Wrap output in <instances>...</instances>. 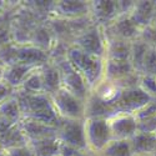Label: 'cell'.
Masks as SVG:
<instances>
[{"mask_svg": "<svg viewBox=\"0 0 156 156\" xmlns=\"http://www.w3.org/2000/svg\"><path fill=\"white\" fill-rule=\"evenodd\" d=\"M66 59L70 61V64L79 71L84 79L86 80L89 87L95 86L98 83L99 77L102 74V60L100 58L89 55L80 49L75 46H71L68 53H66Z\"/></svg>", "mask_w": 156, "mask_h": 156, "instance_id": "6da1fadb", "label": "cell"}, {"mask_svg": "<svg viewBox=\"0 0 156 156\" xmlns=\"http://www.w3.org/2000/svg\"><path fill=\"white\" fill-rule=\"evenodd\" d=\"M34 44L35 46L40 48L43 50L46 51V48L49 46V41H50V34L46 28H39L35 30L34 33Z\"/></svg>", "mask_w": 156, "mask_h": 156, "instance_id": "484cf974", "label": "cell"}, {"mask_svg": "<svg viewBox=\"0 0 156 156\" xmlns=\"http://www.w3.org/2000/svg\"><path fill=\"white\" fill-rule=\"evenodd\" d=\"M0 119L9 121L11 124H19L23 119V114L19 106V102L15 98V94L0 106Z\"/></svg>", "mask_w": 156, "mask_h": 156, "instance_id": "7402d4cb", "label": "cell"}, {"mask_svg": "<svg viewBox=\"0 0 156 156\" xmlns=\"http://www.w3.org/2000/svg\"><path fill=\"white\" fill-rule=\"evenodd\" d=\"M85 135L87 142V150H91L93 152H101L112 141L109 119H85Z\"/></svg>", "mask_w": 156, "mask_h": 156, "instance_id": "3957f363", "label": "cell"}, {"mask_svg": "<svg viewBox=\"0 0 156 156\" xmlns=\"http://www.w3.org/2000/svg\"><path fill=\"white\" fill-rule=\"evenodd\" d=\"M56 66L59 68L61 74V87H64L76 98H79L80 100L86 102L89 85L84 79V76L70 64L66 56H65V60L61 61Z\"/></svg>", "mask_w": 156, "mask_h": 156, "instance_id": "5b68a950", "label": "cell"}, {"mask_svg": "<svg viewBox=\"0 0 156 156\" xmlns=\"http://www.w3.org/2000/svg\"><path fill=\"white\" fill-rule=\"evenodd\" d=\"M25 94H41L44 93V84L41 76V68H37L30 73V75L25 79L23 85L16 90Z\"/></svg>", "mask_w": 156, "mask_h": 156, "instance_id": "603a6c76", "label": "cell"}, {"mask_svg": "<svg viewBox=\"0 0 156 156\" xmlns=\"http://www.w3.org/2000/svg\"><path fill=\"white\" fill-rule=\"evenodd\" d=\"M110 30L114 35L112 39H120L126 41H135L136 39H139L141 33V30L133 23L129 15L119 16L112 23Z\"/></svg>", "mask_w": 156, "mask_h": 156, "instance_id": "8fae6325", "label": "cell"}, {"mask_svg": "<svg viewBox=\"0 0 156 156\" xmlns=\"http://www.w3.org/2000/svg\"><path fill=\"white\" fill-rule=\"evenodd\" d=\"M154 100L147 93H145L140 86H129L120 90V93L111 104L115 112L136 114L145 109Z\"/></svg>", "mask_w": 156, "mask_h": 156, "instance_id": "7a4b0ae2", "label": "cell"}, {"mask_svg": "<svg viewBox=\"0 0 156 156\" xmlns=\"http://www.w3.org/2000/svg\"><path fill=\"white\" fill-rule=\"evenodd\" d=\"M41 76L45 94L53 95L61 89V74L56 65L46 64L41 66Z\"/></svg>", "mask_w": 156, "mask_h": 156, "instance_id": "2e32d148", "label": "cell"}, {"mask_svg": "<svg viewBox=\"0 0 156 156\" xmlns=\"http://www.w3.org/2000/svg\"><path fill=\"white\" fill-rule=\"evenodd\" d=\"M112 140H130L137 133V119L134 114L118 112L109 118Z\"/></svg>", "mask_w": 156, "mask_h": 156, "instance_id": "52a82bcc", "label": "cell"}, {"mask_svg": "<svg viewBox=\"0 0 156 156\" xmlns=\"http://www.w3.org/2000/svg\"><path fill=\"white\" fill-rule=\"evenodd\" d=\"M150 27H152V28L156 30V10H155L154 15H152V19H151V23H150Z\"/></svg>", "mask_w": 156, "mask_h": 156, "instance_id": "4dcf8cb0", "label": "cell"}, {"mask_svg": "<svg viewBox=\"0 0 156 156\" xmlns=\"http://www.w3.org/2000/svg\"><path fill=\"white\" fill-rule=\"evenodd\" d=\"M4 73H5V66H4V64L0 61V81L4 79Z\"/></svg>", "mask_w": 156, "mask_h": 156, "instance_id": "f546056e", "label": "cell"}, {"mask_svg": "<svg viewBox=\"0 0 156 156\" xmlns=\"http://www.w3.org/2000/svg\"><path fill=\"white\" fill-rule=\"evenodd\" d=\"M150 49L149 45H146L142 40L136 39L131 44V56H130V62H131L134 70L137 74H142L144 70V61L145 56L147 54V50Z\"/></svg>", "mask_w": 156, "mask_h": 156, "instance_id": "44dd1931", "label": "cell"}, {"mask_svg": "<svg viewBox=\"0 0 156 156\" xmlns=\"http://www.w3.org/2000/svg\"><path fill=\"white\" fill-rule=\"evenodd\" d=\"M56 112L62 120H84L85 119V101L76 98L68 90L61 87L50 95Z\"/></svg>", "mask_w": 156, "mask_h": 156, "instance_id": "277c9868", "label": "cell"}, {"mask_svg": "<svg viewBox=\"0 0 156 156\" xmlns=\"http://www.w3.org/2000/svg\"><path fill=\"white\" fill-rule=\"evenodd\" d=\"M74 46L84 53L96 58H102L105 53V44L98 28H91L75 37Z\"/></svg>", "mask_w": 156, "mask_h": 156, "instance_id": "ba28073f", "label": "cell"}, {"mask_svg": "<svg viewBox=\"0 0 156 156\" xmlns=\"http://www.w3.org/2000/svg\"><path fill=\"white\" fill-rule=\"evenodd\" d=\"M131 44L133 41L120 40V39H112L108 44V60H118V61H125L130 60L131 56Z\"/></svg>", "mask_w": 156, "mask_h": 156, "instance_id": "ffe728a7", "label": "cell"}, {"mask_svg": "<svg viewBox=\"0 0 156 156\" xmlns=\"http://www.w3.org/2000/svg\"><path fill=\"white\" fill-rule=\"evenodd\" d=\"M19 126L21 131L24 133L25 137L28 139V142L40 140V139H46V137H53L58 136V130L56 127H51L45 124H41L39 121L23 118L19 122Z\"/></svg>", "mask_w": 156, "mask_h": 156, "instance_id": "30bf717a", "label": "cell"}, {"mask_svg": "<svg viewBox=\"0 0 156 156\" xmlns=\"http://www.w3.org/2000/svg\"><path fill=\"white\" fill-rule=\"evenodd\" d=\"M129 141L133 156L156 154V134L136 133Z\"/></svg>", "mask_w": 156, "mask_h": 156, "instance_id": "4fadbf2b", "label": "cell"}, {"mask_svg": "<svg viewBox=\"0 0 156 156\" xmlns=\"http://www.w3.org/2000/svg\"><path fill=\"white\" fill-rule=\"evenodd\" d=\"M137 156H156V154H145V155H137Z\"/></svg>", "mask_w": 156, "mask_h": 156, "instance_id": "d6a6232c", "label": "cell"}, {"mask_svg": "<svg viewBox=\"0 0 156 156\" xmlns=\"http://www.w3.org/2000/svg\"><path fill=\"white\" fill-rule=\"evenodd\" d=\"M139 86L150 96L156 98V77L154 75H142L140 77Z\"/></svg>", "mask_w": 156, "mask_h": 156, "instance_id": "4316f807", "label": "cell"}, {"mask_svg": "<svg viewBox=\"0 0 156 156\" xmlns=\"http://www.w3.org/2000/svg\"><path fill=\"white\" fill-rule=\"evenodd\" d=\"M0 156H8V155H6V154H5L3 150H0Z\"/></svg>", "mask_w": 156, "mask_h": 156, "instance_id": "836d02e7", "label": "cell"}, {"mask_svg": "<svg viewBox=\"0 0 156 156\" xmlns=\"http://www.w3.org/2000/svg\"><path fill=\"white\" fill-rule=\"evenodd\" d=\"M101 156H133L129 140H112L100 152Z\"/></svg>", "mask_w": 156, "mask_h": 156, "instance_id": "cb8c5ba5", "label": "cell"}, {"mask_svg": "<svg viewBox=\"0 0 156 156\" xmlns=\"http://www.w3.org/2000/svg\"><path fill=\"white\" fill-rule=\"evenodd\" d=\"M8 156H35L31 146L29 144L20 145V146H14L3 150Z\"/></svg>", "mask_w": 156, "mask_h": 156, "instance_id": "83f0119b", "label": "cell"}, {"mask_svg": "<svg viewBox=\"0 0 156 156\" xmlns=\"http://www.w3.org/2000/svg\"><path fill=\"white\" fill-rule=\"evenodd\" d=\"M14 94H15V89H12L4 80L0 81V106H2L4 102H6L10 98L14 96Z\"/></svg>", "mask_w": 156, "mask_h": 156, "instance_id": "f1b7e54d", "label": "cell"}, {"mask_svg": "<svg viewBox=\"0 0 156 156\" xmlns=\"http://www.w3.org/2000/svg\"><path fill=\"white\" fill-rule=\"evenodd\" d=\"M49 54L35 45H16V64L40 68L49 64Z\"/></svg>", "mask_w": 156, "mask_h": 156, "instance_id": "9c48e42d", "label": "cell"}, {"mask_svg": "<svg viewBox=\"0 0 156 156\" xmlns=\"http://www.w3.org/2000/svg\"><path fill=\"white\" fill-rule=\"evenodd\" d=\"M142 75H156V49L150 48L144 61V70Z\"/></svg>", "mask_w": 156, "mask_h": 156, "instance_id": "d4e9b609", "label": "cell"}, {"mask_svg": "<svg viewBox=\"0 0 156 156\" xmlns=\"http://www.w3.org/2000/svg\"><path fill=\"white\" fill-rule=\"evenodd\" d=\"M155 10H156V8L152 2H139L134 5L129 16L136 27L140 30H142L144 28L150 25Z\"/></svg>", "mask_w": 156, "mask_h": 156, "instance_id": "5bb4252c", "label": "cell"}, {"mask_svg": "<svg viewBox=\"0 0 156 156\" xmlns=\"http://www.w3.org/2000/svg\"><path fill=\"white\" fill-rule=\"evenodd\" d=\"M76 156H91V155H90L89 152H86V151H80Z\"/></svg>", "mask_w": 156, "mask_h": 156, "instance_id": "1f68e13d", "label": "cell"}, {"mask_svg": "<svg viewBox=\"0 0 156 156\" xmlns=\"http://www.w3.org/2000/svg\"><path fill=\"white\" fill-rule=\"evenodd\" d=\"M90 10L93 11L94 18L99 23H108L111 20H116L120 14L119 2H93L90 4Z\"/></svg>", "mask_w": 156, "mask_h": 156, "instance_id": "7c38bea8", "label": "cell"}, {"mask_svg": "<svg viewBox=\"0 0 156 156\" xmlns=\"http://www.w3.org/2000/svg\"><path fill=\"white\" fill-rule=\"evenodd\" d=\"M35 69H37V68L28 66V65H23V64L10 65V66L5 68L4 79L3 80L5 83H8L12 89H15V91H16V90L23 85L25 79L30 75V73L34 71Z\"/></svg>", "mask_w": 156, "mask_h": 156, "instance_id": "9a60e30c", "label": "cell"}, {"mask_svg": "<svg viewBox=\"0 0 156 156\" xmlns=\"http://www.w3.org/2000/svg\"><path fill=\"white\" fill-rule=\"evenodd\" d=\"M55 11H58L62 16L69 18H80L87 14L90 10V4H86L85 2H59L58 4H54Z\"/></svg>", "mask_w": 156, "mask_h": 156, "instance_id": "d6986e66", "label": "cell"}, {"mask_svg": "<svg viewBox=\"0 0 156 156\" xmlns=\"http://www.w3.org/2000/svg\"><path fill=\"white\" fill-rule=\"evenodd\" d=\"M28 144L31 146L35 156H59L60 140L58 136L30 141Z\"/></svg>", "mask_w": 156, "mask_h": 156, "instance_id": "ac0fdd59", "label": "cell"}, {"mask_svg": "<svg viewBox=\"0 0 156 156\" xmlns=\"http://www.w3.org/2000/svg\"><path fill=\"white\" fill-rule=\"evenodd\" d=\"M58 137L61 142L75 147L79 151L87 150L84 120H64L58 130Z\"/></svg>", "mask_w": 156, "mask_h": 156, "instance_id": "8992f818", "label": "cell"}, {"mask_svg": "<svg viewBox=\"0 0 156 156\" xmlns=\"http://www.w3.org/2000/svg\"><path fill=\"white\" fill-rule=\"evenodd\" d=\"M0 6H3V2H0Z\"/></svg>", "mask_w": 156, "mask_h": 156, "instance_id": "e575fe53", "label": "cell"}, {"mask_svg": "<svg viewBox=\"0 0 156 156\" xmlns=\"http://www.w3.org/2000/svg\"><path fill=\"white\" fill-rule=\"evenodd\" d=\"M106 76L111 81H118L127 79L133 75V73H136L133 68L130 60L125 61H118V60H108L105 66Z\"/></svg>", "mask_w": 156, "mask_h": 156, "instance_id": "e0dca14e", "label": "cell"}]
</instances>
